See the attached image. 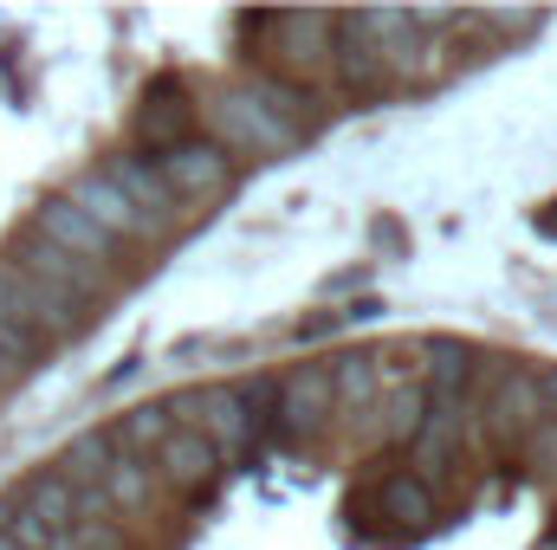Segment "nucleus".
Returning a JSON list of instances; mask_svg holds the SVG:
<instances>
[{"label": "nucleus", "instance_id": "423d86ee", "mask_svg": "<svg viewBox=\"0 0 557 550\" xmlns=\"http://www.w3.org/2000/svg\"><path fill=\"white\" fill-rule=\"evenodd\" d=\"M26 234H39L46 247H59V253H72L78 266H98V273H111L117 266V240L104 234V227H91L65 195H52V201H39L33 208V227Z\"/></svg>", "mask_w": 557, "mask_h": 550}, {"label": "nucleus", "instance_id": "39448f33", "mask_svg": "<svg viewBox=\"0 0 557 550\" xmlns=\"http://www.w3.org/2000/svg\"><path fill=\"white\" fill-rule=\"evenodd\" d=\"M7 266H20L26 278H39L46 291H59V298H72V304H98L104 298V285H111V273H98V266H78L72 253H59V247H46L39 234H20L13 240V253H7Z\"/></svg>", "mask_w": 557, "mask_h": 550}, {"label": "nucleus", "instance_id": "2eb2a0df", "mask_svg": "<svg viewBox=\"0 0 557 550\" xmlns=\"http://www.w3.org/2000/svg\"><path fill=\"white\" fill-rule=\"evenodd\" d=\"M175 427H182V421H175L169 402H143V409H131L117 427H111V447L131 453V460H156V447H162Z\"/></svg>", "mask_w": 557, "mask_h": 550}, {"label": "nucleus", "instance_id": "ddd939ff", "mask_svg": "<svg viewBox=\"0 0 557 550\" xmlns=\"http://www.w3.org/2000/svg\"><path fill=\"white\" fill-rule=\"evenodd\" d=\"M149 466H156V479H169L175 492H195V486H208V479H214L221 453H214L195 427H175V434L156 447V460H149Z\"/></svg>", "mask_w": 557, "mask_h": 550}, {"label": "nucleus", "instance_id": "4468645a", "mask_svg": "<svg viewBox=\"0 0 557 550\" xmlns=\"http://www.w3.org/2000/svg\"><path fill=\"white\" fill-rule=\"evenodd\" d=\"M13 505H20V512H33V518H39V525H46L52 538L78 525V492H72L65 479H59V466H46V473H33V479H26V492H20Z\"/></svg>", "mask_w": 557, "mask_h": 550}, {"label": "nucleus", "instance_id": "393cba45", "mask_svg": "<svg viewBox=\"0 0 557 550\" xmlns=\"http://www.w3.org/2000/svg\"><path fill=\"white\" fill-rule=\"evenodd\" d=\"M525 453H532V466H539V473H557V414L532 434V440H525Z\"/></svg>", "mask_w": 557, "mask_h": 550}, {"label": "nucleus", "instance_id": "9b49d317", "mask_svg": "<svg viewBox=\"0 0 557 550\" xmlns=\"http://www.w3.org/2000/svg\"><path fill=\"white\" fill-rule=\"evenodd\" d=\"M337 414V396H331V363H305L278 383V427L285 434H318L324 421Z\"/></svg>", "mask_w": 557, "mask_h": 550}, {"label": "nucleus", "instance_id": "20e7f679", "mask_svg": "<svg viewBox=\"0 0 557 550\" xmlns=\"http://www.w3.org/2000/svg\"><path fill=\"white\" fill-rule=\"evenodd\" d=\"M156 168H162V182H169L175 201H214V195L234 188V155L214 137H188V142H175V149H162Z\"/></svg>", "mask_w": 557, "mask_h": 550}, {"label": "nucleus", "instance_id": "0eeeda50", "mask_svg": "<svg viewBox=\"0 0 557 550\" xmlns=\"http://www.w3.org/2000/svg\"><path fill=\"white\" fill-rule=\"evenodd\" d=\"M267 33H278L273 65H278V78H292V85H305V72L331 65V52H337V20L331 13H273Z\"/></svg>", "mask_w": 557, "mask_h": 550}, {"label": "nucleus", "instance_id": "dca6fc26", "mask_svg": "<svg viewBox=\"0 0 557 550\" xmlns=\"http://www.w3.org/2000/svg\"><path fill=\"white\" fill-rule=\"evenodd\" d=\"M111 460H117L111 434H78V440L65 447V460H59V479H65L72 492H104V473H111Z\"/></svg>", "mask_w": 557, "mask_h": 550}, {"label": "nucleus", "instance_id": "f3484780", "mask_svg": "<svg viewBox=\"0 0 557 550\" xmlns=\"http://www.w3.org/2000/svg\"><path fill=\"white\" fill-rule=\"evenodd\" d=\"M149 499H156V466L117 453L111 473H104V505H111V518H117V512H124V518H131V512H149Z\"/></svg>", "mask_w": 557, "mask_h": 550}, {"label": "nucleus", "instance_id": "cd10ccee", "mask_svg": "<svg viewBox=\"0 0 557 550\" xmlns=\"http://www.w3.org/2000/svg\"><path fill=\"white\" fill-rule=\"evenodd\" d=\"M13 383H20V370H13V363L0 357V389H13Z\"/></svg>", "mask_w": 557, "mask_h": 550}, {"label": "nucleus", "instance_id": "f8f14e48", "mask_svg": "<svg viewBox=\"0 0 557 550\" xmlns=\"http://www.w3.org/2000/svg\"><path fill=\"white\" fill-rule=\"evenodd\" d=\"M195 104L182 98V85L175 78H162V85H149V98H143V111H137V137L162 155V149H175V142H188L195 130Z\"/></svg>", "mask_w": 557, "mask_h": 550}, {"label": "nucleus", "instance_id": "f257e3e1", "mask_svg": "<svg viewBox=\"0 0 557 550\" xmlns=\"http://www.w3.org/2000/svg\"><path fill=\"white\" fill-rule=\"evenodd\" d=\"M208 124H214V142H221L227 155H278V149L298 142V124L273 117L247 85L214 91V98H208Z\"/></svg>", "mask_w": 557, "mask_h": 550}, {"label": "nucleus", "instance_id": "6e6552de", "mask_svg": "<svg viewBox=\"0 0 557 550\" xmlns=\"http://www.w3.org/2000/svg\"><path fill=\"white\" fill-rule=\"evenodd\" d=\"M65 201H72V208H78V214H85L91 227H104V234H111L117 247H131V240H162V234H156V227L143 221L137 208L124 201V188H117V182H111L104 168H85V175H78V182L65 188Z\"/></svg>", "mask_w": 557, "mask_h": 550}, {"label": "nucleus", "instance_id": "b1692460", "mask_svg": "<svg viewBox=\"0 0 557 550\" xmlns=\"http://www.w3.org/2000/svg\"><path fill=\"white\" fill-rule=\"evenodd\" d=\"M7 538L20 550H52V532H46L33 512H20V505H7Z\"/></svg>", "mask_w": 557, "mask_h": 550}, {"label": "nucleus", "instance_id": "7ed1b4c3", "mask_svg": "<svg viewBox=\"0 0 557 550\" xmlns=\"http://www.w3.org/2000/svg\"><path fill=\"white\" fill-rule=\"evenodd\" d=\"M0 311L13 317V324H26L46 350L59 343V337H72V330H85V304H72V298H59V291H46L39 278H26L20 266H7L0 260Z\"/></svg>", "mask_w": 557, "mask_h": 550}, {"label": "nucleus", "instance_id": "aec40b11", "mask_svg": "<svg viewBox=\"0 0 557 550\" xmlns=\"http://www.w3.org/2000/svg\"><path fill=\"white\" fill-rule=\"evenodd\" d=\"M331 65H337V78H344V91H376L389 72H383V59H376V46H363L344 20H337V52H331Z\"/></svg>", "mask_w": 557, "mask_h": 550}, {"label": "nucleus", "instance_id": "a878e982", "mask_svg": "<svg viewBox=\"0 0 557 550\" xmlns=\"http://www.w3.org/2000/svg\"><path fill=\"white\" fill-rule=\"evenodd\" d=\"M539 389H545V414H557V370H539Z\"/></svg>", "mask_w": 557, "mask_h": 550}, {"label": "nucleus", "instance_id": "a211bd4d", "mask_svg": "<svg viewBox=\"0 0 557 550\" xmlns=\"http://www.w3.org/2000/svg\"><path fill=\"white\" fill-rule=\"evenodd\" d=\"M376 512L396 518V525H409V532H421V525L434 518V492H428L421 473H389V479L376 486Z\"/></svg>", "mask_w": 557, "mask_h": 550}, {"label": "nucleus", "instance_id": "412c9836", "mask_svg": "<svg viewBox=\"0 0 557 550\" xmlns=\"http://www.w3.org/2000/svg\"><path fill=\"white\" fill-rule=\"evenodd\" d=\"M247 91H253L273 117H285V124H305V117H311V104H318V98H311V85H292V78H278V72H253V78H247Z\"/></svg>", "mask_w": 557, "mask_h": 550}, {"label": "nucleus", "instance_id": "5701e85b", "mask_svg": "<svg viewBox=\"0 0 557 550\" xmlns=\"http://www.w3.org/2000/svg\"><path fill=\"white\" fill-rule=\"evenodd\" d=\"M52 550H124V532H117V518H78L72 532H59Z\"/></svg>", "mask_w": 557, "mask_h": 550}, {"label": "nucleus", "instance_id": "f03ea898", "mask_svg": "<svg viewBox=\"0 0 557 550\" xmlns=\"http://www.w3.org/2000/svg\"><path fill=\"white\" fill-rule=\"evenodd\" d=\"M480 421L493 434V447H525L552 414H545V389H539V370H519L506 363V376L480 396Z\"/></svg>", "mask_w": 557, "mask_h": 550}, {"label": "nucleus", "instance_id": "6ab92c4d", "mask_svg": "<svg viewBox=\"0 0 557 550\" xmlns=\"http://www.w3.org/2000/svg\"><path fill=\"white\" fill-rule=\"evenodd\" d=\"M331 396L344 414H370L383 402V383H376V357H331Z\"/></svg>", "mask_w": 557, "mask_h": 550}, {"label": "nucleus", "instance_id": "c85d7f7f", "mask_svg": "<svg viewBox=\"0 0 557 550\" xmlns=\"http://www.w3.org/2000/svg\"><path fill=\"white\" fill-rule=\"evenodd\" d=\"M0 550H20L13 538H7V505H0Z\"/></svg>", "mask_w": 557, "mask_h": 550}, {"label": "nucleus", "instance_id": "bb28decb", "mask_svg": "<svg viewBox=\"0 0 557 550\" xmlns=\"http://www.w3.org/2000/svg\"><path fill=\"white\" fill-rule=\"evenodd\" d=\"M539 234H552V240H557V201L545 208V214H539Z\"/></svg>", "mask_w": 557, "mask_h": 550}, {"label": "nucleus", "instance_id": "1a4fd4ad", "mask_svg": "<svg viewBox=\"0 0 557 550\" xmlns=\"http://www.w3.org/2000/svg\"><path fill=\"white\" fill-rule=\"evenodd\" d=\"M169 409L188 414V427H195L214 453H240V447L253 440V409H247L240 389H195V396H182V402H169Z\"/></svg>", "mask_w": 557, "mask_h": 550}, {"label": "nucleus", "instance_id": "4be33fe9", "mask_svg": "<svg viewBox=\"0 0 557 550\" xmlns=\"http://www.w3.org/2000/svg\"><path fill=\"white\" fill-rule=\"evenodd\" d=\"M383 409H389V421H383V434H389L396 447H403V440L416 447V434L428 427V389H421V383H409L403 396H383Z\"/></svg>", "mask_w": 557, "mask_h": 550}, {"label": "nucleus", "instance_id": "9d476101", "mask_svg": "<svg viewBox=\"0 0 557 550\" xmlns=\"http://www.w3.org/2000/svg\"><path fill=\"white\" fill-rule=\"evenodd\" d=\"M104 175L124 188V201L137 208L143 221L156 227V234H169L175 227V214H182V201L169 195V182H162V168H156V155H137V149H117L111 162H104Z\"/></svg>", "mask_w": 557, "mask_h": 550}]
</instances>
